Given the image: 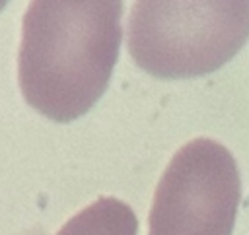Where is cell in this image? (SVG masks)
Returning <instances> with one entry per match:
<instances>
[{
  "instance_id": "cell-4",
  "label": "cell",
  "mask_w": 249,
  "mask_h": 235,
  "mask_svg": "<svg viewBox=\"0 0 249 235\" xmlns=\"http://www.w3.org/2000/svg\"><path fill=\"white\" fill-rule=\"evenodd\" d=\"M134 212L117 198H99L70 218L56 235H136Z\"/></svg>"
},
{
  "instance_id": "cell-3",
  "label": "cell",
  "mask_w": 249,
  "mask_h": 235,
  "mask_svg": "<svg viewBox=\"0 0 249 235\" xmlns=\"http://www.w3.org/2000/svg\"><path fill=\"white\" fill-rule=\"evenodd\" d=\"M241 179L231 151L210 138L185 144L154 194L148 235H231Z\"/></svg>"
},
{
  "instance_id": "cell-1",
  "label": "cell",
  "mask_w": 249,
  "mask_h": 235,
  "mask_svg": "<svg viewBox=\"0 0 249 235\" xmlns=\"http://www.w3.org/2000/svg\"><path fill=\"white\" fill-rule=\"evenodd\" d=\"M123 2H31L18 80L23 99L54 122L88 113L105 93L121 47Z\"/></svg>"
},
{
  "instance_id": "cell-2",
  "label": "cell",
  "mask_w": 249,
  "mask_h": 235,
  "mask_svg": "<svg viewBox=\"0 0 249 235\" xmlns=\"http://www.w3.org/2000/svg\"><path fill=\"white\" fill-rule=\"evenodd\" d=\"M249 39V2H136L126 27L128 52L154 78L210 74Z\"/></svg>"
}]
</instances>
